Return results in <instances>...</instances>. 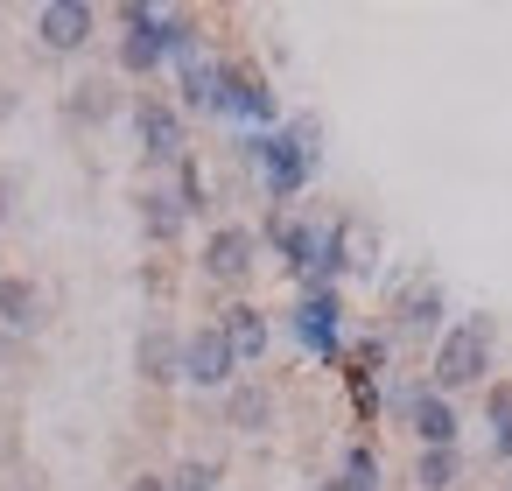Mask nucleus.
Masks as SVG:
<instances>
[{"mask_svg":"<svg viewBox=\"0 0 512 491\" xmlns=\"http://www.w3.org/2000/svg\"><path fill=\"white\" fill-rule=\"evenodd\" d=\"M232 162L246 176H260L267 211H295V197L323 169V120L316 113H288L274 134H232Z\"/></svg>","mask_w":512,"mask_h":491,"instance_id":"f257e3e1","label":"nucleus"},{"mask_svg":"<svg viewBox=\"0 0 512 491\" xmlns=\"http://www.w3.org/2000/svg\"><path fill=\"white\" fill-rule=\"evenodd\" d=\"M498 316H484V309H470V316H449V330L428 344V386L442 393V400H456V393H484L498 372Z\"/></svg>","mask_w":512,"mask_h":491,"instance_id":"f03ea898","label":"nucleus"},{"mask_svg":"<svg viewBox=\"0 0 512 491\" xmlns=\"http://www.w3.org/2000/svg\"><path fill=\"white\" fill-rule=\"evenodd\" d=\"M386 337L400 344H435L442 330H449V288L435 281V274H414V267H400V274H386Z\"/></svg>","mask_w":512,"mask_h":491,"instance_id":"7ed1b4c3","label":"nucleus"},{"mask_svg":"<svg viewBox=\"0 0 512 491\" xmlns=\"http://www.w3.org/2000/svg\"><path fill=\"white\" fill-rule=\"evenodd\" d=\"M218 120H232L239 134H274L288 120L274 78L253 64V57H225V85H218Z\"/></svg>","mask_w":512,"mask_h":491,"instance_id":"20e7f679","label":"nucleus"},{"mask_svg":"<svg viewBox=\"0 0 512 491\" xmlns=\"http://www.w3.org/2000/svg\"><path fill=\"white\" fill-rule=\"evenodd\" d=\"M288 337L316 358V365H344L351 323H344V288H302L288 302Z\"/></svg>","mask_w":512,"mask_h":491,"instance_id":"39448f33","label":"nucleus"},{"mask_svg":"<svg viewBox=\"0 0 512 491\" xmlns=\"http://www.w3.org/2000/svg\"><path fill=\"white\" fill-rule=\"evenodd\" d=\"M127 120H134V141H141V162H148V169L169 176V169L190 155V120L176 113V99L134 92V99H127Z\"/></svg>","mask_w":512,"mask_h":491,"instance_id":"423d86ee","label":"nucleus"},{"mask_svg":"<svg viewBox=\"0 0 512 491\" xmlns=\"http://www.w3.org/2000/svg\"><path fill=\"white\" fill-rule=\"evenodd\" d=\"M253 239H260V253H274V260H281V274L302 288V281H309V267H316V253H323V218L267 211V218L253 225Z\"/></svg>","mask_w":512,"mask_h":491,"instance_id":"0eeeda50","label":"nucleus"},{"mask_svg":"<svg viewBox=\"0 0 512 491\" xmlns=\"http://www.w3.org/2000/svg\"><path fill=\"white\" fill-rule=\"evenodd\" d=\"M253 267H260V239H253V225H211L204 232V246H197V274L211 281V288H246L253 281Z\"/></svg>","mask_w":512,"mask_h":491,"instance_id":"6e6552de","label":"nucleus"},{"mask_svg":"<svg viewBox=\"0 0 512 491\" xmlns=\"http://www.w3.org/2000/svg\"><path fill=\"white\" fill-rule=\"evenodd\" d=\"M155 0H120L113 8V29H120V50H113V64H120V78H134V85H148V78H162L169 64H162V43H155Z\"/></svg>","mask_w":512,"mask_h":491,"instance_id":"1a4fd4ad","label":"nucleus"},{"mask_svg":"<svg viewBox=\"0 0 512 491\" xmlns=\"http://www.w3.org/2000/svg\"><path fill=\"white\" fill-rule=\"evenodd\" d=\"M232 379H246V372H239L232 344L218 337V323L183 330V386H197V393H225Z\"/></svg>","mask_w":512,"mask_h":491,"instance_id":"9d476101","label":"nucleus"},{"mask_svg":"<svg viewBox=\"0 0 512 491\" xmlns=\"http://www.w3.org/2000/svg\"><path fill=\"white\" fill-rule=\"evenodd\" d=\"M92 36H99V8H92V0H43V8H36V43L50 57H78V50H92Z\"/></svg>","mask_w":512,"mask_h":491,"instance_id":"9b49d317","label":"nucleus"},{"mask_svg":"<svg viewBox=\"0 0 512 491\" xmlns=\"http://www.w3.org/2000/svg\"><path fill=\"white\" fill-rule=\"evenodd\" d=\"M218 407H225V428H232V435H253V442H260V435L281 428V393H274L260 372L232 379V386L218 393Z\"/></svg>","mask_w":512,"mask_h":491,"instance_id":"f8f14e48","label":"nucleus"},{"mask_svg":"<svg viewBox=\"0 0 512 491\" xmlns=\"http://www.w3.org/2000/svg\"><path fill=\"white\" fill-rule=\"evenodd\" d=\"M211 323H218V337L232 344L239 372H246V365H260V358L274 351V316H267V309H260L253 295H232V302H225V309H218Z\"/></svg>","mask_w":512,"mask_h":491,"instance_id":"ddd939ff","label":"nucleus"},{"mask_svg":"<svg viewBox=\"0 0 512 491\" xmlns=\"http://www.w3.org/2000/svg\"><path fill=\"white\" fill-rule=\"evenodd\" d=\"M400 428L414 435V449H463V407L442 400L428 379H421V393H414V407H407Z\"/></svg>","mask_w":512,"mask_h":491,"instance_id":"4468645a","label":"nucleus"},{"mask_svg":"<svg viewBox=\"0 0 512 491\" xmlns=\"http://www.w3.org/2000/svg\"><path fill=\"white\" fill-rule=\"evenodd\" d=\"M134 372H141V386H155V393L183 386V330H176V323H148V330L134 337Z\"/></svg>","mask_w":512,"mask_h":491,"instance_id":"2eb2a0df","label":"nucleus"},{"mask_svg":"<svg viewBox=\"0 0 512 491\" xmlns=\"http://www.w3.org/2000/svg\"><path fill=\"white\" fill-rule=\"evenodd\" d=\"M127 113V92H120V78H78L71 92H64V127H85V134H99V127H113Z\"/></svg>","mask_w":512,"mask_h":491,"instance_id":"dca6fc26","label":"nucleus"},{"mask_svg":"<svg viewBox=\"0 0 512 491\" xmlns=\"http://www.w3.org/2000/svg\"><path fill=\"white\" fill-rule=\"evenodd\" d=\"M134 218H141V239L148 246H183V232H190V218H183V204L169 197V183H141L134 190Z\"/></svg>","mask_w":512,"mask_h":491,"instance_id":"f3484780","label":"nucleus"},{"mask_svg":"<svg viewBox=\"0 0 512 491\" xmlns=\"http://www.w3.org/2000/svg\"><path fill=\"white\" fill-rule=\"evenodd\" d=\"M218 85H225V57H211V50L190 57V64L176 71V113H183V120H190V113H197V120H218Z\"/></svg>","mask_w":512,"mask_h":491,"instance_id":"a211bd4d","label":"nucleus"},{"mask_svg":"<svg viewBox=\"0 0 512 491\" xmlns=\"http://www.w3.org/2000/svg\"><path fill=\"white\" fill-rule=\"evenodd\" d=\"M43 281L29 274H0V330H15V337H36L43 330Z\"/></svg>","mask_w":512,"mask_h":491,"instance_id":"6ab92c4d","label":"nucleus"},{"mask_svg":"<svg viewBox=\"0 0 512 491\" xmlns=\"http://www.w3.org/2000/svg\"><path fill=\"white\" fill-rule=\"evenodd\" d=\"M155 43H162V64L183 71L190 57H204V22H197L190 8H162V15H155Z\"/></svg>","mask_w":512,"mask_h":491,"instance_id":"aec40b11","label":"nucleus"},{"mask_svg":"<svg viewBox=\"0 0 512 491\" xmlns=\"http://www.w3.org/2000/svg\"><path fill=\"white\" fill-rule=\"evenodd\" d=\"M169 197L183 204V218H211L218 211V197H211V176H204V162H197V148L169 169Z\"/></svg>","mask_w":512,"mask_h":491,"instance_id":"412c9836","label":"nucleus"},{"mask_svg":"<svg viewBox=\"0 0 512 491\" xmlns=\"http://www.w3.org/2000/svg\"><path fill=\"white\" fill-rule=\"evenodd\" d=\"M337 372L386 379V372H393V337H386V330H351V344H344V365H337Z\"/></svg>","mask_w":512,"mask_h":491,"instance_id":"4be33fe9","label":"nucleus"},{"mask_svg":"<svg viewBox=\"0 0 512 491\" xmlns=\"http://www.w3.org/2000/svg\"><path fill=\"white\" fill-rule=\"evenodd\" d=\"M477 407H484V428H491V456L512 463V379H491L477 393Z\"/></svg>","mask_w":512,"mask_h":491,"instance_id":"5701e85b","label":"nucleus"},{"mask_svg":"<svg viewBox=\"0 0 512 491\" xmlns=\"http://www.w3.org/2000/svg\"><path fill=\"white\" fill-rule=\"evenodd\" d=\"M463 484V449H414V491H456Z\"/></svg>","mask_w":512,"mask_h":491,"instance_id":"b1692460","label":"nucleus"},{"mask_svg":"<svg viewBox=\"0 0 512 491\" xmlns=\"http://www.w3.org/2000/svg\"><path fill=\"white\" fill-rule=\"evenodd\" d=\"M337 477H344L351 491H379L386 463H379V449H372L365 435H351V442H344V456H337Z\"/></svg>","mask_w":512,"mask_h":491,"instance_id":"393cba45","label":"nucleus"},{"mask_svg":"<svg viewBox=\"0 0 512 491\" xmlns=\"http://www.w3.org/2000/svg\"><path fill=\"white\" fill-rule=\"evenodd\" d=\"M386 379H365V372H344V400H351V421L358 428H379L386 421Z\"/></svg>","mask_w":512,"mask_h":491,"instance_id":"a878e982","label":"nucleus"},{"mask_svg":"<svg viewBox=\"0 0 512 491\" xmlns=\"http://www.w3.org/2000/svg\"><path fill=\"white\" fill-rule=\"evenodd\" d=\"M169 477V491H218L225 484V463L218 456H183L176 470H162Z\"/></svg>","mask_w":512,"mask_h":491,"instance_id":"bb28decb","label":"nucleus"},{"mask_svg":"<svg viewBox=\"0 0 512 491\" xmlns=\"http://www.w3.org/2000/svg\"><path fill=\"white\" fill-rule=\"evenodd\" d=\"M379 393H386V414H393V421H407V407H414V393H421V379H386Z\"/></svg>","mask_w":512,"mask_h":491,"instance_id":"cd10ccee","label":"nucleus"},{"mask_svg":"<svg viewBox=\"0 0 512 491\" xmlns=\"http://www.w3.org/2000/svg\"><path fill=\"white\" fill-rule=\"evenodd\" d=\"M15 197H22V183H15V176H0V225L15 218Z\"/></svg>","mask_w":512,"mask_h":491,"instance_id":"c85d7f7f","label":"nucleus"},{"mask_svg":"<svg viewBox=\"0 0 512 491\" xmlns=\"http://www.w3.org/2000/svg\"><path fill=\"white\" fill-rule=\"evenodd\" d=\"M127 491H169V477H162V470H134Z\"/></svg>","mask_w":512,"mask_h":491,"instance_id":"c756f323","label":"nucleus"},{"mask_svg":"<svg viewBox=\"0 0 512 491\" xmlns=\"http://www.w3.org/2000/svg\"><path fill=\"white\" fill-rule=\"evenodd\" d=\"M316 491H351V484H344V477L330 470V477H316Z\"/></svg>","mask_w":512,"mask_h":491,"instance_id":"7c9ffc66","label":"nucleus"},{"mask_svg":"<svg viewBox=\"0 0 512 491\" xmlns=\"http://www.w3.org/2000/svg\"><path fill=\"white\" fill-rule=\"evenodd\" d=\"M0 337H8V330H0Z\"/></svg>","mask_w":512,"mask_h":491,"instance_id":"2f4dec72","label":"nucleus"}]
</instances>
